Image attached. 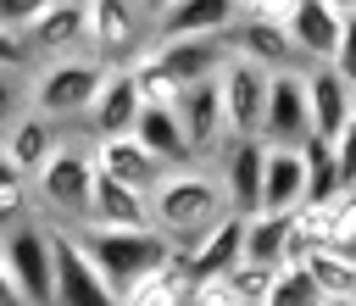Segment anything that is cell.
Here are the masks:
<instances>
[{"mask_svg":"<svg viewBox=\"0 0 356 306\" xmlns=\"http://www.w3.org/2000/svg\"><path fill=\"white\" fill-rule=\"evenodd\" d=\"M289 256H295V211L289 217H250V228H245V261L278 273V267H289Z\"/></svg>","mask_w":356,"mask_h":306,"instance_id":"25","label":"cell"},{"mask_svg":"<svg viewBox=\"0 0 356 306\" xmlns=\"http://www.w3.org/2000/svg\"><path fill=\"white\" fill-rule=\"evenodd\" d=\"M139 111H145V100H139L134 67H117V72H106V83H100V95H95V106L83 117V139H95V145L100 139H128Z\"/></svg>","mask_w":356,"mask_h":306,"instance_id":"13","label":"cell"},{"mask_svg":"<svg viewBox=\"0 0 356 306\" xmlns=\"http://www.w3.org/2000/svg\"><path fill=\"white\" fill-rule=\"evenodd\" d=\"M33 67V50H28V39H11V33H0V72H28Z\"/></svg>","mask_w":356,"mask_h":306,"instance_id":"37","label":"cell"},{"mask_svg":"<svg viewBox=\"0 0 356 306\" xmlns=\"http://www.w3.org/2000/svg\"><path fill=\"white\" fill-rule=\"evenodd\" d=\"M67 234L83 245V256L95 261V273L111 284L117 300H122L139 278L172 267V239L156 234V228H67Z\"/></svg>","mask_w":356,"mask_h":306,"instance_id":"1","label":"cell"},{"mask_svg":"<svg viewBox=\"0 0 356 306\" xmlns=\"http://www.w3.org/2000/svg\"><path fill=\"white\" fill-rule=\"evenodd\" d=\"M22 223H33V189H11V195H0V245H6Z\"/></svg>","mask_w":356,"mask_h":306,"instance_id":"35","label":"cell"},{"mask_svg":"<svg viewBox=\"0 0 356 306\" xmlns=\"http://www.w3.org/2000/svg\"><path fill=\"white\" fill-rule=\"evenodd\" d=\"M350 300H356V289H350Z\"/></svg>","mask_w":356,"mask_h":306,"instance_id":"41","label":"cell"},{"mask_svg":"<svg viewBox=\"0 0 356 306\" xmlns=\"http://www.w3.org/2000/svg\"><path fill=\"white\" fill-rule=\"evenodd\" d=\"M328 245L345 250V256H356V189L328 206Z\"/></svg>","mask_w":356,"mask_h":306,"instance_id":"33","label":"cell"},{"mask_svg":"<svg viewBox=\"0 0 356 306\" xmlns=\"http://www.w3.org/2000/svg\"><path fill=\"white\" fill-rule=\"evenodd\" d=\"M267 78L256 61L245 56H228V67L217 72V89H222V128L228 139H261V117H267Z\"/></svg>","mask_w":356,"mask_h":306,"instance_id":"8","label":"cell"},{"mask_svg":"<svg viewBox=\"0 0 356 306\" xmlns=\"http://www.w3.org/2000/svg\"><path fill=\"white\" fill-rule=\"evenodd\" d=\"M150 45H156V6H134V0H89V56H95L106 72L134 67Z\"/></svg>","mask_w":356,"mask_h":306,"instance_id":"5","label":"cell"},{"mask_svg":"<svg viewBox=\"0 0 356 306\" xmlns=\"http://www.w3.org/2000/svg\"><path fill=\"white\" fill-rule=\"evenodd\" d=\"M284 28L300 67H328L339 50V0H284Z\"/></svg>","mask_w":356,"mask_h":306,"instance_id":"10","label":"cell"},{"mask_svg":"<svg viewBox=\"0 0 356 306\" xmlns=\"http://www.w3.org/2000/svg\"><path fill=\"white\" fill-rule=\"evenodd\" d=\"M261 167H267V145L261 139H228L222 145L211 172H217V184L228 195V211L256 217V206H261Z\"/></svg>","mask_w":356,"mask_h":306,"instance_id":"14","label":"cell"},{"mask_svg":"<svg viewBox=\"0 0 356 306\" xmlns=\"http://www.w3.org/2000/svg\"><path fill=\"white\" fill-rule=\"evenodd\" d=\"M134 139L161 161V167H195V156H189V139H184V128H178V111L172 106H145L139 111V122H134Z\"/></svg>","mask_w":356,"mask_h":306,"instance_id":"24","label":"cell"},{"mask_svg":"<svg viewBox=\"0 0 356 306\" xmlns=\"http://www.w3.org/2000/svg\"><path fill=\"white\" fill-rule=\"evenodd\" d=\"M328 306H356V300H328Z\"/></svg>","mask_w":356,"mask_h":306,"instance_id":"40","label":"cell"},{"mask_svg":"<svg viewBox=\"0 0 356 306\" xmlns=\"http://www.w3.org/2000/svg\"><path fill=\"white\" fill-rule=\"evenodd\" d=\"M245 228H250V217L228 211V217H222V223L195 245V256L178 267V273H184V284H189V289H200V284L228 278L234 267H245Z\"/></svg>","mask_w":356,"mask_h":306,"instance_id":"17","label":"cell"},{"mask_svg":"<svg viewBox=\"0 0 356 306\" xmlns=\"http://www.w3.org/2000/svg\"><path fill=\"white\" fill-rule=\"evenodd\" d=\"M134 83H139V100H145V106H178V95H184V83L161 67L156 50H145V56L134 61Z\"/></svg>","mask_w":356,"mask_h":306,"instance_id":"28","label":"cell"},{"mask_svg":"<svg viewBox=\"0 0 356 306\" xmlns=\"http://www.w3.org/2000/svg\"><path fill=\"white\" fill-rule=\"evenodd\" d=\"M184 300H189V284H184L178 267H161V273L139 278V284L122 295V306H184Z\"/></svg>","mask_w":356,"mask_h":306,"instance_id":"29","label":"cell"},{"mask_svg":"<svg viewBox=\"0 0 356 306\" xmlns=\"http://www.w3.org/2000/svg\"><path fill=\"white\" fill-rule=\"evenodd\" d=\"M312 139V111H306V72H273L267 78V117H261V145L300 150Z\"/></svg>","mask_w":356,"mask_h":306,"instance_id":"9","label":"cell"},{"mask_svg":"<svg viewBox=\"0 0 356 306\" xmlns=\"http://www.w3.org/2000/svg\"><path fill=\"white\" fill-rule=\"evenodd\" d=\"M300 206H306V150H278V145H267L256 217H289V211H300Z\"/></svg>","mask_w":356,"mask_h":306,"instance_id":"20","label":"cell"},{"mask_svg":"<svg viewBox=\"0 0 356 306\" xmlns=\"http://www.w3.org/2000/svg\"><path fill=\"white\" fill-rule=\"evenodd\" d=\"M267 306H328V295L312 284L306 267H278L273 289H267Z\"/></svg>","mask_w":356,"mask_h":306,"instance_id":"30","label":"cell"},{"mask_svg":"<svg viewBox=\"0 0 356 306\" xmlns=\"http://www.w3.org/2000/svg\"><path fill=\"white\" fill-rule=\"evenodd\" d=\"M172 111H178V128H184V139H189L195 167L217 161V156H222V145H228V128H222V89H217V78H206V83L184 89Z\"/></svg>","mask_w":356,"mask_h":306,"instance_id":"11","label":"cell"},{"mask_svg":"<svg viewBox=\"0 0 356 306\" xmlns=\"http://www.w3.org/2000/svg\"><path fill=\"white\" fill-rule=\"evenodd\" d=\"M300 150H306V206H334L339 195H350L345 189V172H339V156H334L328 139H306Z\"/></svg>","mask_w":356,"mask_h":306,"instance_id":"26","label":"cell"},{"mask_svg":"<svg viewBox=\"0 0 356 306\" xmlns=\"http://www.w3.org/2000/svg\"><path fill=\"white\" fill-rule=\"evenodd\" d=\"M156 56H161V67L184 83V89H195V83H206V78H217L222 67H228V39H167V45H150Z\"/></svg>","mask_w":356,"mask_h":306,"instance_id":"21","label":"cell"},{"mask_svg":"<svg viewBox=\"0 0 356 306\" xmlns=\"http://www.w3.org/2000/svg\"><path fill=\"white\" fill-rule=\"evenodd\" d=\"M184 306H195V300H184Z\"/></svg>","mask_w":356,"mask_h":306,"instance_id":"42","label":"cell"},{"mask_svg":"<svg viewBox=\"0 0 356 306\" xmlns=\"http://www.w3.org/2000/svg\"><path fill=\"white\" fill-rule=\"evenodd\" d=\"M83 228H150V200L134 195L128 184L106 178L95 167V189H89V223Z\"/></svg>","mask_w":356,"mask_h":306,"instance_id":"22","label":"cell"},{"mask_svg":"<svg viewBox=\"0 0 356 306\" xmlns=\"http://www.w3.org/2000/svg\"><path fill=\"white\" fill-rule=\"evenodd\" d=\"M228 50L245 56V61H256L261 72H306L300 56H295V45H289V28H284V0H273V6H261V0L239 6Z\"/></svg>","mask_w":356,"mask_h":306,"instance_id":"7","label":"cell"},{"mask_svg":"<svg viewBox=\"0 0 356 306\" xmlns=\"http://www.w3.org/2000/svg\"><path fill=\"white\" fill-rule=\"evenodd\" d=\"M44 6H50V0H0V33L28 39V33H33V22L44 17Z\"/></svg>","mask_w":356,"mask_h":306,"instance_id":"34","label":"cell"},{"mask_svg":"<svg viewBox=\"0 0 356 306\" xmlns=\"http://www.w3.org/2000/svg\"><path fill=\"white\" fill-rule=\"evenodd\" d=\"M328 67L356 89V0H339V50H334Z\"/></svg>","mask_w":356,"mask_h":306,"instance_id":"32","label":"cell"},{"mask_svg":"<svg viewBox=\"0 0 356 306\" xmlns=\"http://www.w3.org/2000/svg\"><path fill=\"white\" fill-rule=\"evenodd\" d=\"M28 50H33V61L39 56H50V61H67V56H89V0H50L44 6V17L33 22V33H28Z\"/></svg>","mask_w":356,"mask_h":306,"instance_id":"16","label":"cell"},{"mask_svg":"<svg viewBox=\"0 0 356 306\" xmlns=\"http://www.w3.org/2000/svg\"><path fill=\"white\" fill-rule=\"evenodd\" d=\"M0 267L17 289L22 306H56V228L50 223H22L0 245Z\"/></svg>","mask_w":356,"mask_h":306,"instance_id":"6","label":"cell"},{"mask_svg":"<svg viewBox=\"0 0 356 306\" xmlns=\"http://www.w3.org/2000/svg\"><path fill=\"white\" fill-rule=\"evenodd\" d=\"M189 300H195V306H245V300L234 295V284H228V278H211V284L189 289Z\"/></svg>","mask_w":356,"mask_h":306,"instance_id":"36","label":"cell"},{"mask_svg":"<svg viewBox=\"0 0 356 306\" xmlns=\"http://www.w3.org/2000/svg\"><path fill=\"white\" fill-rule=\"evenodd\" d=\"M100 83H106V67H100L95 56L44 61V67H33V72H28L33 111H39L44 122H56L61 134H67V122H78V128H83V117H89V106H95Z\"/></svg>","mask_w":356,"mask_h":306,"instance_id":"4","label":"cell"},{"mask_svg":"<svg viewBox=\"0 0 356 306\" xmlns=\"http://www.w3.org/2000/svg\"><path fill=\"white\" fill-rule=\"evenodd\" d=\"M239 22V0H167L156 6V45L167 39H228Z\"/></svg>","mask_w":356,"mask_h":306,"instance_id":"12","label":"cell"},{"mask_svg":"<svg viewBox=\"0 0 356 306\" xmlns=\"http://www.w3.org/2000/svg\"><path fill=\"white\" fill-rule=\"evenodd\" d=\"M228 217V195L211 167H178L150 195V228L167 239H200Z\"/></svg>","mask_w":356,"mask_h":306,"instance_id":"2","label":"cell"},{"mask_svg":"<svg viewBox=\"0 0 356 306\" xmlns=\"http://www.w3.org/2000/svg\"><path fill=\"white\" fill-rule=\"evenodd\" d=\"M56 306H122L67 228H56Z\"/></svg>","mask_w":356,"mask_h":306,"instance_id":"15","label":"cell"},{"mask_svg":"<svg viewBox=\"0 0 356 306\" xmlns=\"http://www.w3.org/2000/svg\"><path fill=\"white\" fill-rule=\"evenodd\" d=\"M33 111V89H28V72H0V145L11 139V128Z\"/></svg>","mask_w":356,"mask_h":306,"instance_id":"31","label":"cell"},{"mask_svg":"<svg viewBox=\"0 0 356 306\" xmlns=\"http://www.w3.org/2000/svg\"><path fill=\"white\" fill-rule=\"evenodd\" d=\"M61 139H67V134H61L56 122H44L39 111H28V117L11 128V139L0 145V156H6V161H11V167H17V172L33 184V178H39V167H44V161L61 150Z\"/></svg>","mask_w":356,"mask_h":306,"instance_id":"23","label":"cell"},{"mask_svg":"<svg viewBox=\"0 0 356 306\" xmlns=\"http://www.w3.org/2000/svg\"><path fill=\"white\" fill-rule=\"evenodd\" d=\"M11 189H28V178H22V172H17V167L0 156V195H11Z\"/></svg>","mask_w":356,"mask_h":306,"instance_id":"38","label":"cell"},{"mask_svg":"<svg viewBox=\"0 0 356 306\" xmlns=\"http://www.w3.org/2000/svg\"><path fill=\"white\" fill-rule=\"evenodd\" d=\"M28 189H33V206L50 211V228H83L89 223V189H95V145L83 134H67L61 150L39 167V178Z\"/></svg>","mask_w":356,"mask_h":306,"instance_id":"3","label":"cell"},{"mask_svg":"<svg viewBox=\"0 0 356 306\" xmlns=\"http://www.w3.org/2000/svg\"><path fill=\"white\" fill-rule=\"evenodd\" d=\"M306 111H312V139H339L356 117V89L334 67H306Z\"/></svg>","mask_w":356,"mask_h":306,"instance_id":"18","label":"cell"},{"mask_svg":"<svg viewBox=\"0 0 356 306\" xmlns=\"http://www.w3.org/2000/svg\"><path fill=\"white\" fill-rule=\"evenodd\" d=\"M95 167H100L106 178L128 184V189H134V195H145V200H150V195L161 189V178L172 172V167H161V161H156L134 134H128V139H100V145H95Z\"/></svg>","mask_w":356,"mask_h":306,"instance_id":"19","label":"cell"},{"mask_svg":"<svg viewBox=\"0 0 356 306\" xmlns=\"http://www.w3.org/2000/svg\"><path fill=\"white\" fill-rule=\"evenodd\" d=\"M295 267H306V273H312V284H317L328 300H350V289H356V256H345V250H334V245L306 250Z\"/></svg>","mask_w":356,"mask_h":306,"instance_id":"27","label":"cell"},{"mask_svg":"<svg viewBox=\"0 0 356 306\" xmlns=\"http://www.w3.org/2000/svg\"><path fill=\"white\" fill-rule=\"evenodd\" d=\"M0 306H22L17 289H11V278H6V267H0Z\"/></svg>","mask_w":356,"mask_h":306,"instance_id":"39","label":"cell"}]
</instances>
